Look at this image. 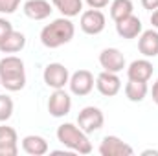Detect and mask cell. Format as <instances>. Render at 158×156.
Masks as SVG:
<instances>
[{"instance_id":"obj_4","label":"cell","mask_w":158,"mask_h":156,"mask_svg":"<svg viewBox=\"0 0 158 156\" xmlns=\"http://www.w3.org/2000/svg\"><path fill=\"white\" fill-rule=\"evenodd\" d=\"M42 79L46 83V86L53 88V90H59V88H64L70 81V74H68V68L61 63H50L44 72H42Z\"/></svg>"},{"instance_id":"obj_2","label":"cell","mask_w":158,"mask_h":156,"mask_svg":"<svg viewBox=\"0 0 158 156\" xmlns=\"http://www.w3.org/2000/svg\"><path fill=\"white\" fill-rule=\"evenodd\" d=\"M0 86L9 92H19L26 86V70L20 57L6 55L0 59Z\"/></svg>"},{"instance_id":"obj_10","label":"cell","mask_w":158,"mask_h":156,"mask_svg":"<svg viewBox=\"0 0 158 156\" xmlns=\"http://www.w3.org/2000/svg\"><path fill=\"white\" fill-rule=\"evenodd\" d=\"M99 64L105 72L119 74L125 68V57L118 48H105L99 53Z\"/></svg>"},{"instance_id":"obj_24","label":"cell","mask_w":158,"mask_h":156,"mask_svg":"<svg viewBox=\"0 0 158 156\" xmlns=\"http://www.w3.org/2000/svg\"><path fill=\"white\" fill-rule=\"evenodd\" d=\"M11 31H13V26H11V22H9L7 18H2V17H0V42L6 39V37L11 33Z\"/></svg>"},{"instance_id":"obj_22","label":"cell","mask_w":158,"mask_h":156,"mask_svg":"<svg viewBox=\"0 0 158 156\" xmlns=\"http://www.w3.org/2000/svg\"><path fill=\"white\" fill-rule=\"evenodd\" d=\"M13 109H15L13 99H11L9 96L2 94V96H0V123H2V121H7L9 117L13 116Z\"/></svg>"},{"instance_id":"obj_30","label":"cell","mask_w":158,"mask_h":156,"mask_svg":"<svg viewBox=\"0 0 158 156\" xmlns=\"http://www.w3.org/2000/svg\"><path fill=\"white\" fill-rule=\"evenodd\" d=\"M142 154H143V156H147V154H155V156H158V151H151V149H149V151H143Z\"/></svg>"},{"instance_id":"obj_16","label":"cell","mask_w":158,"mask_h":156,"mask_svg":"<svg viewBox=\"0 0 158 156\" xmlns=\"http://www.w3.org/2000/svg\"><path fill=\"white\" fill-rule=\"evenodd\" d=\"M22 151L26 154H31V156H42L50 151V147H48V142L42 136L30 134V136H26L22 140Z\"/></svg>"},{"instance_id":"obj_8","label":"cell","mask_w":158,"mask_h":156,"mask_svg":"<svg viewBox=\"0 0 158 156\" xmlns=\"http://www.w3.org/2000/svg\"><path fill=\"white\" fill-rule=\"evenodd\" d=\"M99 154L101 156H132V147L123 142L118 136H105L99 143Z\"/></svg>"},{"instance_id":"obj_7","label":"cell","mask_w":158,"mask_h":156,"mask_svg":"<svg viewBox=\"0 0 158 156\" xmlns=\"http://www.w3.org/2000/svg\"><path fill=\"white\" fill-rule=\"evenodd\" d=\"M72 110V97L64 92V88L53 90V94L48 99V112L53 117H64Z\"/></svg>"},{"instance_id":"obj_27","label":"cell","mask_w":158,"mask_h":156,"mask_svg":"<svg viewBox=\"0 0 158 156\" xmlns=\"http://www.w3.org/2000/svg\"><path fill=\"white\" fill-rule=\"evenodd\" d=\"M142 6L149 11H155L158 9V0H142Z\"/></svg>"},{"instance_id":"obj_14","label":"cell","mask_w":158,"mask_h":156,"mask_svg":"<svg viewBox=\"0 0 158 156\" xmlns=\"http://www.w3.org/2000/svg\"><path fill=\"white\" fill-rule=\"evenodd\" d=\"M153 63L151 61H147V59H136V61H132L131 64H129V68H127V76L129 79H132V81H149L151 76H153Z\"/></svg>"},{"instance_id":"obj_15","label":"cell","mask_w":158,"mask_h":156,"mask_svg":"<svg viewBox=\"0 0 158 156\" xmlns=\"http://www.w3.org/2000/svg\"><path fill=\"white\" fill-rule=\"evenodd\" d=\"M138 50L143 57H156L158 55V31L147 30L140 33L138 39Z\"/></svg>"},{"instance_id":"obj_23","label":"cell","mask_w":158,"mask_h":156,"mask_svg":"<svg viewBox=\"0 0 158 156\" xmlns=\"http://www.w3.org/2000/svg\"><path fill=\"white\" fill-rule=\"evenodd\" d=\"M20 0H0V13L4 15H11L19 9Z\"/></svg>"},{"instance_id":"obj_1","label":"cell","mask_w":158,"mask_h":156,"mask_svg":"<svg viewBox=\"0 0 158 156\" xmlns=\"http://www.w3.org/2000/svg\"><path fill=\"white\" fill-rule=\"evenodd\" d=\"M74 35H76L74 22L68 17H61V18H55L53 22L46 24L40 30V42L46 48L55 50V48H59L63 44H68L74 39Z\"/></svg>"},{"instance_id":"obj_6","label":"cell","mask_w":158,"mask_h":156,"mask_svg":"<svg viewBox=\"0 0 158 156\" xmlns=\"http://www.w3.org/2000/svg\"><path fill=\"white\" fill-rule=\"evenodd\" d=\"M105 123V116L98 107H85L77 116V125L81 130H85L86 134L98 132Z\"/></svg>"},{"instance_id":"obj_5","label":"cell","mask_w":158,"mask_h":156,"mask_svg":"<svg viewBox=\"0 0 158 156\" xmlns=\"http://www.w3.org/2000/svg\"><path fill=\"white\" fill-rule=\"evenodd\" d=\"M105 24H107V18H105L101 9H92L90 7V9L81 13L79 26L86 35H99L105 30Z\"/></svg>"},{"instance_id":"obj_28","label":"cell","mask_w":158,"mask_h":156,"mask_svg":"<svg viewBox=\"0 0 158 156\" xmlns=\"http://www.w3.org/2000/svg\"><path fill=\"white\" fill-rule=\"evenodd\" d=\"M151 24H153L155 30H158V9H155V11L151 13Z\"/></svg>"},{"instance_id":"obj_17","label":"cell","mask_w":158,"mask_h":156,"mask_svg":"<svg viewBox=\"0 0 158 156\" xmlns=\"http://www.w3.org/2000/svg\"><path fill=\"white\" fill-rule=\"evenodd\" d=\"M26 46V35L22 31H11L6 39L0 42V51L2 53H17Z\"/></svg>"},{"instance_id":"obj_19","label":"cell","mask_w":158,"mask_h":156,"mask_svg":"<svg viewBox=\"0 0 158 156\" xmlns=\"http://www.w3.org/2000/svg\"><path fill=\"white\" fill-rule=\"evenodd\" d=\"M52 4L55 9L63 13V17H68V18L83 13V0H52Z\"/></svg>"},{"instance_id":"obj_12","label":"cell","mask_w":158,"mask_h":156,"mask_svg":"<svg viewBox=\"0 0 158 156\" xmlns=\"http://www.w3.org/2000/svg\"><path fill=\"white\" fill-rule=\"evenodd\" d=\"M22 9H24V15L31 20H44L53 11L48 0H26Z\"/></svg>"},{"instance_id":"obj_11","label":"cell","mask_w":158,"mask_h":156,"mask_svg":"<svg viewBox=\"0 0 158 156\" xmlns=\"http://www.w3.org/2000/svg\"><path fill=\"white\" fill-rule=\"evenodd\" d=\"M96 88L99 90V94H103L105 97H112L121 90V79L118 77V74L112 72H101L96 77Z\"/></svg>"},{"instance_id":"obj_9","label":"cell","mask_w":158,"mask_h":156,"mask_svg":"<svg viewBox=\"0 0 158 156\" xmlns=\"http://www.w3.org/2000/svg\"><path fill=\"white\" fill-rule=\"evenodd\" d=\"M68 86L72 90L74 96H88L94 88V76L92 72L88 70H77L70 76V81H68Z\"/></svg>"},{"instance_id":"obj_29","label":"cell","mask_w":158,"mask_h":156,"mask_svg":"<svg viewBox=\"0 0 158 156\" xmlns=\"http://www.w3.org/2000/svg\"><path fill=\"white\" fill-rule=\"evenodd\" d=\"M151 94H153V101L158 105V81L153 84V92H151Z\"/></svg>"},{"instance_id":"obj_3","label":"cell","mask_w":158,"mask_h":156,"mask_svg":"<svg viewBox=\"0 0 158 156\" xmlns=\"http://www.w3.org/2000/svg\"><path fill=\"white\" fill-rule=\"evenodd\" d=\"M57 140L74 153H79V154H90L92 153V143L88 140V134L85 130H81L79 125H74V123L59 125Z\"/></svg>"},{"instance_id":"obj_26","label":"cell","mask_w":158,"mask_h":156,"mask_svg":"<svg viewBox=\"0 0 158 156\" xmlns=\"http://www.w3.org/2000/svg\"><path fill=\"white\" fill-rule=\"evenodd\" d=\"M19 154V145L17 147H0V156H17Z\"/></svg>"},{"instance_id":"obj_13","label":"cell","mask_w":158,"mask_h":156,"mask_svg":"<svg viewBox=\"0 0 158 156\" xmlns=\"http://www.w3.org/2000/svg\"><path fill=\"white\" fill-rule=\"evenodd\" d=\"M116 31L121 39H136L142 33V20L136 15H129L116 22Z\"/></svg>"},{"instance_id":"obj_21","label":"cell","mask_w":158,"mask_h":156,"mask_svg":"<svg viewBox=\"0 0 158 156\" xmlns=\"http://www.w3.org/2000/svg\"><path fill=\"white\" fill-rule=\"evenodd\" d=\"M19 136L13 127L0 125V147H17Z\"/></svg>"},{"instance_id":"obj_20","label":"cell","mask_w":158,"mask_h":156,"mask_svg":"<svg viewBox=\"0 0 158 156\" xmlns=\"http://www.w3.org/2000/svg\"><path fill=\"white\" fill-rule=\"evenodd\" d=\"M132 9H134V6H132L131 0H112V4H110V18L114 22H118L121 18L132 15Z\"/></svg>"},{"instance_id":"obj_25","label":"cell","mask_w":158,"mask_h":156,"mask_svg":"<svg viewBox=\"0 0 158 156\" xmlns=\"http://www.w3.org/2000/svg\"><path fill=\"white\" fill-rule=\"evenodd\" d=\"M85 2H86L88 7H92V9H103V7L109 6L110 0H85Z\"/></svg>"},{"instance_id":"obj_18","label":"cell","mask_w":158,"mask_h":156,"mask_svg":"<svg viewBox=\"0 0 158 156\" xmlns=\"http://www.w3.org/2000/svg\"><path fill=\"white\" fill-rule=\"evenodd\" d=\"M147 92H149V86H147L145 81H132V79H129V83L125 84V96L132 103L143 101Z\"/></svg>"}]
</instances>
